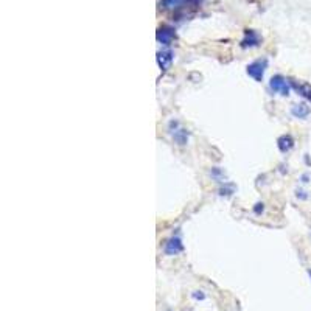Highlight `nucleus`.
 I'll return each instance as SVG.
<instances>
[{
    "label": "nucleus",
    "instance_id": "3",
    "mask_svg": "<svg viewBox=\"0 0 311 311\" xmlns=\"http://www.w3.org/2000/svg\"><path fill=\"white\" fill-rule=\"evenodd\" d=\"M176 30H174V27H171V25H162V27H159L157 28V31H156V39H157V42L159 44H162V45H165V47H168V45H171L174 41H176Z\"/></svg>",
    "mask_w": 311,
    "mask_h": 311
},
{
    "label": "nucleus",
    "instance_id": "7",
    "mask_svg": "<svg viewBox=\"0 0 311 311\" xmlns=\"http://www.w3.org/2000/svg\"><path fill=\"white\" fill-rule=\"evenodd\" d=\"M156 61H157V64H159L160 70H162V72H167V70L171 67L173 61H174V51L170 50V48H163V50L157 51Z\"/></svg>",
    "mask_w": 311,
    "mask_h": 311
},
{
    "label": "nucleus",
    "instance_id": "2",
    "mask_svg": "<svg viewBox=\"0 0 311 311\" xmlns=\"http://www.w3.org/2000/svg\"><path fill=\"white\" fill-rule=\"evenodd\" d=\"M269 89L274 94H280L283 97H288L289 90H291V83L285 77H282V75H274L269 80Z\"/></svg>",
    "mask_w": 311,
    "mask_h": 311
},
{
    "label": "nucleus",
    "instance_id": "18",
    "mask_svg": "<svg viewBox=\"0 0 311 311\" xmlns=\"http://www.w3.org/2000/svg\"><path fill=\"white\" fill-rule=\"evenodd\" d=\"M308 274H309V277H311V269H308Z\"/></svg>",
    "mask_w": 311,
    "mask_h": 311
},
{
    "label": "nucleus",
    "instance_id": "15",
    "mask_svg": "<svg viewBox=\"0 0 311 311\" xmlns=\"http://www.w3.org/2000/svg\"><path fill=\"white\" fill-rule=\"evenodd\" d=\"M254 212H255V213H260V212H263V204H260V203H259V204H257V207L254 209Z\"/></svg>",
    "mask_w": 311,
    "mask_h": 311
},
{
    "label": "nucleus",
    "instance_id": "5",
    "mask_svg": "<svg viewBox=\"0 0 311 311\" xmlns=\"http://www.w3.org/2000/svg\"><path fill=\"white\" fill-rule=\"evenodd\" d=\"M262 41L263 39H262V36H260L259 31L247 28V30H244V36H243L240 45L243 48H254V47H259L262 44Z\"/></svg>",
    "mask_w": 311,
    "mask_h": 311
},
{
    "label": "nucleus",
    "instance_id": "8",
    "mask_svg": "<svg viewBox=\"0 0 311 311\" xmlns=\"http://www.w3.org/2000/svg\"><path fill=\"white\" fill-rule=\"evenodd\" d=\"M289 83H291V87L300 97H303L305 100H308L311 103V86L308 83H302V81H289Z\"/></svg>",
    "mask_w": 311,
    "mask_h": 311
},
{
    "label": "nucleus",
    "instance_id": "13",
    "mask_svg": "<svg viewBox=\"0 0 311 311\" xmlns=\"http://www.w3.org/2000/svg\"><path fill=\"white\" fill-rule=\"evenodd\" d=\"M212 176H213V177H216L218 180H221V179L224 177V173H223V171H221V170L216 167V168H213V170H212Z\"/></svg>",
    "mask_w": 311,
    "mask_h": 311
},
{
    "label": "nucleus",
    "instance_id": "17",
    "mask_svg": "<svg viewBox=\"0 0 311 311\" xmlns=\"http://www.w3.org/2000/svg\"><path fill=\"white\" fill-rule=\"evenodd\" d=\"M308 179H309V176H308V174H303V176H302V182H303V184H306V182H309V180H308Z\"/></svg>",
    "mask_w": 311,
    "mask_h": 311
},
{
    "label": "nucleus",
    "instance_id": "6",
    "mask_svg": "<svg viewBox=\"0 0 311 311\" xmlns=\"http://www.w3.org/2000/svg\"><path fill=\"white\" fill-rule=\"evenodd\" d=\"M184 251V244H182V240L179 235H173L171 238H168L165 241V246H163V252L167 255H177Z\"/></svg>",
    "mask_w": 311,
    "mask_h": 311
},
{
    "label": "nucleus",
    "instance_id": "9",
    "mask_svg": "<svg viewBox=\"0 0 311 311\" xmlns=\"http://www.w3.org/2000/svg\"><path fill=\"white\" fill-rule=\"evenodd\" d=\"M277 148H279V151L283 153V154L289 153V151L294 148V139H292L289 134L280 136V137L277 139Z\"/></svg>",
    "mask_w": 311,
    "mask_h": 311
},
{
    "label": "nucleus",
    "instance_id": "12",
    "mask_svg": "<svg viewBox=\"0 0 311 311\" xmlns=\"http://www.w3.org/2000/svg\"><path fill=\"white\" fill-rule=\"evenodd\" d=\"M235 192V187H233V184H224V187H221V189H219V195H226V196H229V195H232Z\"/></svg>",
    "mask_w": 311,
    "mask_h": 311
},
{
    "label": "nucleus",
    "instance_id": "1",
    "mask_svg": "<svg viewBox=\"0 0 311 311\" xmlns=\"http://www.w3.org/2000/svg\"><path fill=\"white\" fill-rule=\"evenodd\" d=\"M266 69H268V59L266 58H260V59L252 61L251 64L246 67V72H247V75L251 77L254 81L262 83L263 78H265Z\"/></svg>",
    "mask_w": 311,
    "mask_h": 311
},
{
    "label": "nucleus",
    "instance_id": "4",
    "mask_svg": "<svg viewBox=\"0 0 311 311\" xmlns=\"http://www.w3.org/2000/svg\"><path fill=\"white\" fill-rule=\"evenodd\" d=\"M170 134H171L173 140L180 147L187 145V142H189V131L182 128L179 121H176V120L170 121Z\"/></svg>",
    "mask_w": 311,
    "mask_h": 311
},
{
    "label": "nucleus",
    "instance_id": "14",
    "mask_svg": "<svg viewBox=\"0 0 311 311\" xmlns=\"http://www.w3.org/2000/svg\"><path fill=\"white\" fill-rule=\"evenodd\" d=\"M306 192H303V190H297V198H302V199H306L308 196L305 195Z\"/></svg>",
    "mask_w": 311,
    "mask_h": 311
},
{
    "label": "nucleus",
    "instance_id": "10",
    "mask_svg": "<svg viewBox=\"0 0 311 311\" xmlns=\"http://www.w3.org/2000/svg\"><path fill=\"white\" fill-rule=\"evenodd\" d=\"M184 4V0H160V10L165 11H177Z\"/></svg>",
    "mask_w": 311,
    "mask_h": 311
},
{
    "label": "nucleus",
    "instance_id": "11",
    "mask_svg": "<svg viewBox=\"0 0 311 311\" xmlns=\"http://www.w3.org/2000/svg\"><path fill=\"white\" fill-rule=\"evenodd\" d=\"M291 114L296 117V118H306L309 115V107L305 104V103H300V104H294L291 107Z\"/></svg>",
    "mask_w": 311,
    "mask_h": 311
},
{
    "label": "nucleus",
    "instance_id": "16",
    "mask_svg": "<svg viewBox=\"0 0 311 311\" xmlns=\"http://www.w3.org/2000/svg\"><path fill=\"white\" fill-rule=\"evenodd\" d=\"M198 292H199V291H195V292H193V297H195V299H201V300H203V299H204V294H198Z\"/></svg>",
    "mask_w": 311,
    "mask_h": 311
}]
</instances>
